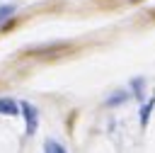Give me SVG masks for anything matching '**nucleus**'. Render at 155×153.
<instances>
[{"instance_id": "obj_1", "label": "nucleus", "mask_w": 155, "mask_h": 153, "mask_svg": "<svg viewBox=\"0 0 155 153\" xmlns=\"http://www.w3.org/2000/svg\"><path fill=\"white\" fill-rule=\"evenodd\" d=\"M19 112L24 117V134L27 136H34V131L39 126V112H36V107L24 100V102H19Z\"/></svg>"}, {"instance_id": "obj_2", "label": "nucleus", "mask_w": 155, "mask_h": 153, "mask_svg": "<svg viewBox=\"0 0 155 153\" xmlns=\"http://www.w3.org/2000/svg\"><path fill=\"white\" fill-rule=\"evenodd\" d=\"M19 112V104L15 100H7V97H0V114H7V117H15Z\"/></svg>"}, {"instance_id": "obj_3", "label": "nucleus", "mask_w": 155, "mask_h": 153, "mask_svg": "<svg viewBox=\"0 0 155 153\" xmlns=\"http://www.w3.org/2000/svg\"><path fill=\"white\" fill-rule=\"evenodd\" d=\"M44 153H65V148H63L58 141H53V138H46V143H44Z\"/></svg>"}, {"instance_id": "obj_4", "label": "nucleus", "mask_w": 155, "mask_h": 153, "mask_svg": "<svg viewBox=\"0 0 155 153\" xmlns=\"http://www.w3.org/2000/svg\"><path fill=\"white\" fill-rule=\"evenodd\" d=\"M150 109H153V102H145V104L140 107V126L148 124V119H150Z\"/></svg>"}, {"instance_id": "obj_5", "label": "nucleus", "mask_w": 155, "mask_h": 153, "mask_svg": "<svg viewBox=\"0 0 155 153\" xmlns=\"http://www.w3.org/2000/svg\"><path fill=\"white\" fill-rule=\"evenodd\" d=\"M12 12H15V5H2V7H0V22H2V19H7Z\"/></svg>"}, {"instance_id": "obj_6", "label": "nucleus", "mask_w": 155, "mask_h": 153, "mask_svg": "<svg viewBox=\"0 0 155 153\" xmlns=\"http://www.w3.org/2000/svg\"><path fill=\"white\" fill-rule=\"evenodd\" d=\"M128 97V92H116V97H111V100H107V104H119L121 100H126Z\"/></svg>"}]
</instances>
